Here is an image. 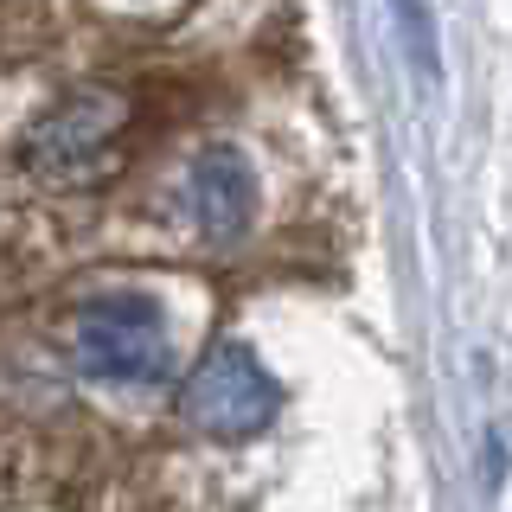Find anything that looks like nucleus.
Returning a JSON list of instances; mask_svg holds the SVG:
<instances>
[{"instance_id": "nucleus-1", "label": "nucleus", "mask_w": 512, "mask_h": 512, "mask_svg": "<svg viewBox=\"0 0 512 512\" xmlns=\"http://www.w3.org/2000/svg\"><path fill=\"white\" fill-rule=\"evenodd\" d=\"M122 128H128V103L116 90H84V96H64L58 109H45L26 135V173L52 186H96L116 173V148H122Z\"/></svg>"}, {"instance_id": "nucleus-2", "label": "nucleus", "mask_w": 512, "mask_h": 512, "mask_svg": "<svg viewBox=\"0 0 512 512\" xmlns=\"http://www.w3.org/2000/svg\"><path fill=\"white\" fill-rule=\"evenodd\" d=\"M276 410H282V384L237 340L212 346L180 384V416L205 442H250L276 423Z\"/></svg>"}, {"instance_id": "nucleus-3", "label": "nucleus", "mask_w": 512, "mask_h": 512, "mask_svg": "<svg viewBox=\"0 0 512 512\" xmlns=\"http://www.w3.org/2000/svg\"><path fill=\"white\" fill-rule=\"evenodd\" d=\"M77 359L103 384H154L173 359L167 314H160L148 295H135V288L96 295V301H84V314H77Z\"/></svg>"}, {"instance_id": "nucleus-4", "label": "nucleus", "mask_w": 512, "mask_h": 512, "mask_svg": "<svg viewBox=\"0 0 512 512\" xmlns=\"http://www.w3.org/2000/svg\"><path fill=\"white\" fill-rule=\"evenodd\" d=\"M186 205H192V224L199 237L212 244H237L256 218V173L237 148H212L192 160V180H186Z\"/></svg>"}, {"instance_id": "nucleus-5", "label": "nucleus", "mask_w": 512, "mask_h": 512, "mask_svg": "<svg viewBox=\"0 0 512 512\" xmlns=\"http://www.w3.org/2000/svg\"><path fill=\"white\" fill-rule=\"evenodd\" d=\"M391 7H397V26H404V45H410L416 71L436 77V32H429V7H423V0H391Z\"/></svg>"}]
</instances>
